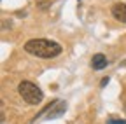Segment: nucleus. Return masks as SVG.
<instances>
[{
    "instance_id": "f257e3e1",
    "label": "nucleus",
    "mask_w": 126,
    "mask_h": 124,
    "mask_svg": "<svg viewBox=\"0 0 126 124\" xmlns=\"http://www.w3.org/2000/svg\"><path fill=\"white\" fill-rule=\"evenodd\" d=\"M25 51L32 56H37L42 59H51L61 54L63 47L58 42L47 40V39H32L25 44Z\"/></svg>"
},
{
    "instance_id": "f03ea898",
    "label": "nucleus",
    "mask_w": 126,
    "mask_h": 124,
    "mask_svg": "<svg viewBox=\"0 0 126 124\" xmlns=\"http://www.w3.org/2000/svg\"><path fill=\"white\" fill-rule=\"evenodd\" d=\"M18 91H19V95L21 98L30 103V105H39L42 100H44V93L40 91V87L33 82H30V81H23L19 82L18 86Z\"/></svg>"
},
{
    "instance_id": "7ed1b4c3",
    "label": "nucleus",
    "mask_w": 126,
    "mask_h": 124,
    "mask_svg": "<svg viewBox=\"0 0 126 124\" xmlns=\"http://www.w3.org/2000/svg\"><path fill=\"white\" fill-rule=\"evenodd\" d=\"M65 110H67V103L61 101V100H56V101H53V105L47 108V110H44V112H47V119H54V117H60ZM44 112H42V114H44Z\"/></svg>"
},
{
    "instance_id": "20e7f679",
    "label": "nucleus",
    "mask_w": 126,
    "mask_h": 124,
    "mask_svg": "<svg viewBox=\"0 0 126 124\" xmlns=\"http://www.w3.org/2000/svg\"><path fill=\"white\" fill-rule=\"evenodd\" d=\"M112 16L117 21L126 23V4H114L112 5Z\"/></svg>"
},
{
    "instance_id": "39448f33",
    "label": "nucleus",
    "mask_w": 126,
    "mask_h": 124,
    "mask_svg": "<svg viewBox=\"0 0 126 124\" xmlns=\"http://www.w3.org/2000/svg\"><path fill=\"white\" fill-rule=\"evenodd\" d=\"M91 67H93V70H103V68L107 67V58H105V54H102V53L94 54V56L91 58Z\"/></svg>"
},
{
    "instance_id": "423d86ee",
    "label": "nucleus",
    "mask_w": 126,
    "mask_h": 124,
    "mask_svg": "<svg viewBox=\"0 0 126 124\" xmlns=\"http://www.w3.org/2000/svg\"><path fill=\"white\" fill-rule=\"evenodd\" d=\"M51 4H53V0H46V2H37V7L46 9V5H51Z\"/></svg>"
},
{
    "instance_id": "0eeeda50",
    "label": "nucleus",
    "mask_w": 126,
    "mask_h": 124,
    "mask_svg": "<svg viewBox=\"0 0 126 124\" xmlns=\"http://www.w3.org/2000/svg\"><path fill=\"white\" fill-rule=\"evenodd\" d=\"M107 124H126V121H117V119H110V121H107Z\"/></svg>"
},
{
    "instance_id": "6e6552de",
    "label": "nucleus",
    "mask_w": 126,
    "mask_h": 124,
    "mask_svg": "<svg viewBox=\"0 0 126 124\" xmlns=\"http://www.w3.org/2000/svg\"><path fill=\"white\" fill-rule=\"evenodd\" d=\"M109 84V77H103V79H102V82H100V86L103 87V86H107Z\"/></svg>"
},
{
    "instance_id": "1a4fd4ad",
    "label": "nucleus",
    "mask_w": 126,
    "mask_h": 124,
    "mask_svg": "<svg viewBox=\"0 0 126 124\" xmlns=\"http://www.w3.org/2000/svg\"><path fill=\"white\" fill-rule=\"evenodd\" d=\"M124 112H126V105H124Z\"/></svg>"
}]
</instances>
